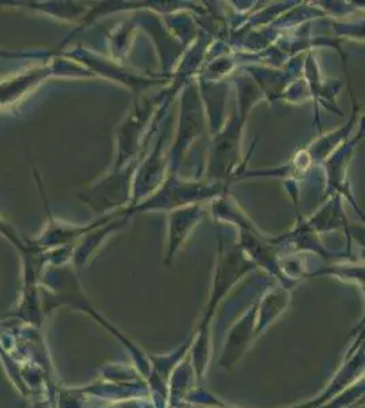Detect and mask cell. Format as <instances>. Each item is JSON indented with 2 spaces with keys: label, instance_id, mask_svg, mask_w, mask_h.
I'll use <instances>...</instances> for the list:
<instances>
[{
  "label": "cell",
  "instance_id": "obj_1",
  "mask_svg": "<svg viewBox=\"0 0 365 408\" xmlns=\"http://www.w3.org/2000/svg\"><path fill=\"white\" fill-rule=\"evenodd\" d=\"M47 69L34 70L27 72L26 75L18 76L15 79L7 80L0 85V106L8 105L13 101H17L20 97L24 96L27 90H30L34 85L43 80L48 75Z\"/></svg>",
  "mask_w": 365,
  "mask_h": 408
}]
</instances>
